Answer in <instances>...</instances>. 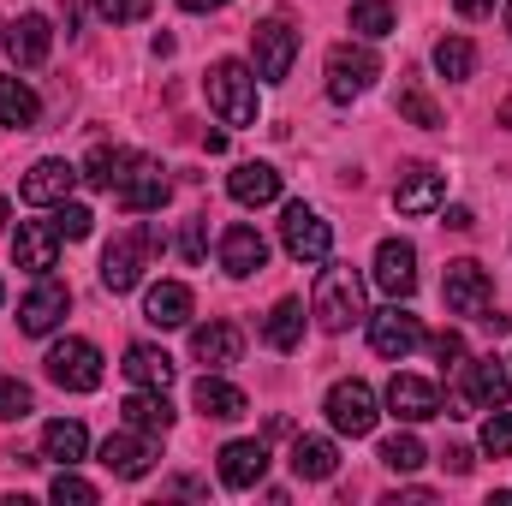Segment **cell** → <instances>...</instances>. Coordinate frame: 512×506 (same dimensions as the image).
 I'll return each mask as SVG.
<instances>
[{
	"label": "cell",
	"instance_id": "6da1fadb",
	"mask_svg": "<svg viewBox=\"0 0 512 506\" xmlns=\"http://www.w3.org/2000/svg\"><path fill=\"white\" fill-rule=\"evenodd\" d=\"M310 316H316V328H328V334H346L352 322H364V316H370V310H364V274L346 268V262H328V268L316 274Z\"/></svg>",
	"mask_w": 512,
	"mask_h": 506
},
{
	"label": "cell",
	"instance_id": "7a4b0ae2",
	"mask_svg": "<svg viewBox=\"0 0 512 506\" xmlns=\"http://www.w3.org/2000/svg\"><path fill=\"white\" fill-rule=\"evenodd\" d=\"M209 108L221 114V126H256V72L245 60L209 66Z\"/></svg>",
	"mask_w": 512,
	"mask_h": 506
},
{
	"label": "cell",
	"instance_id": "3957f363",
	"mask_svg": "<svg viewBox=\"0 0 512 506\" xmlns=\"http://www.w3.org/2000/svg\"><path fill=\"white\" fill-rule=\"evenodd\" d=\"M292 60H298V30H292V18H262L251 30V72L262 84H286L292 78Z\"/></svg>",
	"mask_w": 512,
	"mask_h": 506
},
{
	"label": "cell",
	"instance_id": "277c9868",
	"mask_svg": "<svg viewBox=\"0 0 512 506\" xmlns=\"http://www.w3.org/2000/svg\"><path fill=\"white\" fill-rule=\"evenodd\" d=\"M441 298H447V310H453V316H465V322H483V316L495 310V280H489V268H483V262L459 256V262H447Z\"/></svg>",
	"mask_w": 512,
	"mask_h": 506
},
{
	"label": "cell",
	"instance_id": "5b68a950",
	"mask_svg": "<svg viewBox=\"0 0 512 506\" xmlns=\"http://www.w3.org/2000/svg\"><path fill=\"white\" fill-rule=\"evenodd\" d=\"M376 78H382V60H376L370 42H340V48H328V96H334V102L364 96Z\"/></svg>",
	"mask_w": 512,
	"mask_h": 506
},
{
	"label": "cell",
	"instance_id": "8992f818",
	"mask_svg": "<svg viewBox=\"0 0 512 506\" xmlns=\"http://www.w3.org/2000/svg\"><path fill=\"white\" fill-rule=\"evenodd\" d=\"M322 411H328V423H334V435H352V441H358V435H370V429H376V417H382V411H376V387H370V381H334V387H328V399H322Z\"/></svg>",
	"mask_w": 512,
	"mask_h": 506
},
{
	"label": "cell",
	"instance_id": "52a82bcc",
	"mask_svg": "<svg viewBox=\"0 0 512 506\" xmlns=\"http://www.w3.org/2000/svg\"><path fill=\"white\" fill-rule=\"evenodd\" d=\"M280 245L292 262H328L334 256V227L310 209V203H286L280 215Z\"/></svg>",
	"mask_w": 512,
	"mask_h": 506
},
{
	"label": "cell",
	"instance_id": "ba28073f",
	"mask_svg": "<svg viewBox=\"0 0 512 506\" xmlns=\"http://www.w3.org/2000/svg\"><path fill=\"white\" fill-rule=\"evenodd\" d=\"M155 245H161V239H155L149 227L120 233V239L108 245V256H102V286H108V292H131V286H143V268H149Z\"/></svg>",
	"mask_w": 512,
	"mask_h": 506
},
{
	"label": "cell",
	"instance_id": "9c48e42d",
	"mask_svg": "<svg viewBox=\"0 0 512 506\" xmlns=\"http://www.w3.org/2000/svg\"><path fill=\"white\" fill-rule=\"evenodd\" d=\"M48 381L66 387V393H96L102 387V352L78 334H66L54 352H48Z\"/></svg>",
	"mask_w": 512,
	"mask_h": 506
},
{
	"label": "cell",
	"instance_id": "30bf717a",
	"mask_svg": "<svg viewBox=\"0 0 512 506\" xmlns=\"http://www.w3.org/2000/svg\"><path fill=\"white\" fill-rule=\"evenodd\" d=\"M370 346L382 352L387 364H405V358L423 346V322H417V316L393 298L387 310H376V316H370Z\"/></svg>",
	"mask_w": 512,
	"mask_h": 506
},
{
	"label": "cell",
	"instance_id": "8fae6325",
	"mask_svg": "<svg viewBox=\"0 0 512 506\" xmlns=\"http://www.w3.org/2000/svg\"><path fill=\"white\" fill-rule=\"evenodd\" d=\"M66 310H72L66 280L36 274V286H30V292H24V304H18V328H24V334H54V328L66 322Z\"/></svg>",
	"mask_w": 512,
	"mask_h": 506
},
{
	"label": "cell",
	"instance_id": "7c38bea8",
	"mask_svg": "<svg viewBox=\"0 0 512 506\" xmlns=\"http://www.w3.org/2000/svg\"><path fill=\"white\" fill-rule=\"evenodd\" d=\"M441 203H447V173L441 167L417 161V167L399 173V185H393V209L399 215H435Z\"/></svg>",
	"mask_w": 512,
	"mask_h": 506
},
{
	"label": "cell",
	"instance_id": "4fadbf2b",
	"mask_svg": "<svg viewBox=\"0 0 512 506\" xmlns=\"http://www.w3.org/2000/svg\"><path fill=\"white\" fill-rule=\"evenodd\" d=\"M167 191H173V185H167V173H161L149 155H137V161H131V173L114 185V197H120V209H126V215H155V209L167 203Z\"/></svg>",
	"mask_w": 512,
	"mask_h": 506
},
{
	"label": "cell",
	"instance_id": "5bb4252c",
	"mask_svg": "<svg viewBox=\"0 0 512 506\" xmlns=\"http://www.w3.org/2000/svg\"><path fill=\"white\" fill-rule=\"evenodd\" d=\"M102 465L114 471V477H126V483H137V477H149L155 471V435H143V429H120V435H108L102 441Z\"/></svg>",
	"mask_w": 512,
	"mask_h": 506
},
{
	"label": "cell",
	"instance_id": "9a60e30c",
	"mask_svg": "<svg viewBox=\"0 0 512 506\" xmlns=\"http://www.w3.org/2000/svg\"><path fill=\"white\" fill-rule=\"evenodd\" d=\"M78 179H84V173H78L72 161H60V155H42V161L24 173V185H18V191H24V203H36V209H54V203H66V197H72V185H78Z\"/></svg>",
	"mask_w": 512,
	"mask_h": 506
},
{
	"label": "cell",
	"instance_id": "2e32d148",
	"mask_svg": "<svg viewBox=\"0 0 512 506\" xmlns=\"http://www.w3.org/2000/svg\"><path fill=\"white\" fill-rule=\"evenodd\" d=\"M512 399V364L507 358H471L465 364V405L477 411H495Z\"/></svg>",
	"mask_w": 512,
	"mask_h": 506
},
{
	"label": "cell",
	"instance_id": "e0dca14e",
	"mask_svg": "<svg viewBox=\"0 0 512 506\" xmlns=\"http://www.w3.org/2000/svg\"><path fill=\"white\" fill-rule=\"evenodd\" d=\"M370 280L382 286L387 298H411V292H417V251H411L405 239H382V245H376Z\"/></svg>",
	"mask_w": 512,
	"mask_h": 506
},
{
	"label": "cell",
	"instance_id": "ac0fdd59",
	"mask_svg": "<svg viewBox=\"0 0 512 506\" xmlns=\"http://www.w3.org/2000/svg\"><path fill=\"white\" fill-rule=\"evenodd\" d=\"M60 233H54V221H24L18 227V239H12V256H18V268L24 274H54L60 268Z\"/></svg>",
	"mask_w": 512,
	"mask_h": 506
},
{
	"label": "cell",
	"instance_id": "d6986e66",
	"mask_svg": "<svg viewBox=\"0 0 512 506\" xmlns=\"http://www.w3.org/2000/svg\"><path fill=\"white\" fill-rule=\"evenodd\" d=\"M387 411L405 423H429V417H441V387L423 376H393L387 381Z\"/></svg>",
	"mask_w": 512,
	"mask_h": 506
},
{
	"label": "cell",
	"instance_id": "ffe728a7",
	"mask_svg": "<svg viewBox=\"0 0 512 506\" xmlns=\"http://www.w3.org/2000/svg\"><path fill=\"white\" fill-rule=\"evenodd\" d=\"M6 54L18 60V66H42L48 60V48H54V24L42 18V12H24L18 24H6Z\"/></svg>",
	"mask_w": 512,
	"mask_h": 506
},
{
	"label": "cell",
	"instance_id": "44dd1931",
	"mask_svg": "<svg viewBox=\"0 0 512 506\" xmlns=\"http://www.w3.org/2000/svg\"><path fill=\"white\" fill-rule=\"evenodd\" d=\"M191 310H197V298H191L185 280H155L149 298H143V322H155V328H185Z\"/></svg>",
	"mask_w": 512,
	"mask_h": 506
},
{
	"label": "cell",
	"instance_id": "7402d4cb",
	"mask_svg": "<svg viewBox=\"0 0 512 506\" xmlns=\"http://www.w3.org/2000/svg\"><path fill=\"white\" fill-rule=\"evenodd\" d=\"M262 262H268V239H262L256 227L239 221V227H227V233H221V268H227L233 280H251Z\"/></svg>",
	"mask_w": 512,
	"mask_h": 506
},
{
	"label": "cell",
	"instance_id": "603a6c76",
	"mask_svg": "<svg viewBox=\"0 0 512 506\" xmlns=\"http://www.w3.org/2000/svg\"><path fill=\"white\" fill-rule=\"evenodd\" d=\"M191 352H197V364H209V370H233V364L245 358V334H239L233 322H209V328L191 334Z\"/></svg>",
	"mask_w": 512,
	"mask_h": 506
},
{
	"label": "cell",
	"instance_id": "cb8c5ba5",
	"mask_svg": "<svg viewBox=\"0 0 512 506\" xmlns=\"http://www.w3.org/2000/svg\"><path fill=\"white\" fill-rule=\"evenodd\" d=\"M191 405L203 411V417H215V423H233V417H245L251 411V399H245V387H233V381H221L215 370L191 387Z\"/></svg>",
	"mask_w": 512,
	"mask_h": 506
},
{
	"label": "cell",
	"instance_id": "d4e9b609",
	"mask_svg": "<svg viewBox=\"0 0 512 506\" xmlns=\"http://www.w3.org/2000/svg\"><path fill=\"white\" fill-rule=\"evenodd\" d=\"M268 471V447L262 441H227L221 447V483L227 489H256Z\"/></svg>",
	"mask_w": 512,
	"mask_h": 506
},
{
	"label": "cell",
	"instance_id": "484cf974",
	"mask_svg": "<svg viewBox=\"0 0 512 506\" xmlns=\"http://www.w3.org/2000/svg\"><path fill=\"white\" fill-rule=\"evenodd\" d=\"M292 471H298L304 483H328V477L340 471V447H334L328 435H298V441H292Z\"/></svg>",
	"mask_w": 512,
	"mask_h": 506
},
{
	"label": "cell",
	"instance_id": "4316f807",
	"mask_svg": "<svg viewBox=\"0 0 512 506\" xmlns=\"http://www.w3.org/2000/svg\"><path fill=\"white\" fill-rule=\"evenodd\" d=\"M227 191H233V203H245V209H262V203H274V197H280V173H274L268 161H245V167H233Z\"/></svg>",
	"mask_w": 512,
	"mask_h": 506
},
{
	"label": "cell",
	"instance_id": "83f0119b",
	"mask_svg": "<svg viewBox=\"0 0 512 506\" xmlns=\"http://www.w3.org/2000/svg\"><path fill=\"white\" fill-rule=\"evenodd\" d=\"M120 411H126L131 429H143V435H167V429H173V405H167V387H137V393H131Z\"/></svg>",
	"mask_w": 512,
	"mask_h": 506
},
{
	"label": "cell",
	"instance_id": "f1b7e54d",
	"mask_svg": "<svg viewBox=\"0 0 512 506\" xmlns=\"http://www.w3.org/2000/svg\"><path fill=\"white\" fill-rule=\"evenodd\" d=\"M90 453V429L78 423V417H54L48 429H42V459H54V465H78Z\"/></svg>",
	"mask_w": 512,
	"mask_h": 506
},
{
	"label": "cell",
	"instance_id": "f546056e",
	"mask_svg": "<svg viewBox=\"0 0 512 506\" xmlns=\"http://www.w3.org/2000/svg\"><path fill=\"white\" fill-rule=\"evenodd\" d=\"M36 114H42V102H36V90H30L24 78H12V72H0V126H12V131H30V126H36Z\"/></svg>",
	"mask_w": 512,
	"mask_h": 506
},
{
	"label": "cell",
	"instance_id": "4dcf8cb0",
	"mask_svg": "<svg viewBox=\"0 0 512 506\" xmlns=\"http://www.w3.org/2000/svg\"><path fill=\"white\" fill-rule=\"evenodd\" d=\"M262 340H268L274 352H298V340H304V304H298V298H280V304L262 316Z\"/></svg>",
	"mask_w": 512,
	"mask_h": 506
},
{
	"label": "cell",
	"instance_id": "1f68e13d",
	"mask_svg": "<svg viewBox=\"0 0 512 506\" xmlns=\"http://www.w3.org/2000/svg\"><path fill=\"white\" fill-rule=\"evenodd\" d=\"M131 161H137L131 149H114V143H96V149H90V161H84V179H90L96 191H114V185H120V179L131 173Z\"/></svg>",
	"mask_w": 512,
	"mask_h": 506
},
{
	"label": "cell",
	"instance_id": "d6a6232c",
	"mask_svg": "<svg viewBox=\"0 0 512 506\" xmlns=\"http://www.w3.org/2000/svg\"><path fill=\"white\" fill-rule=\"evenodd\" d=\"M120 370L131 376V387H167V381H173V358H167L161 346H131Z\"/></svg>",
	"mask_w": 512,
	"mask_h": 506
},
{
	"label": "cell",
	"instance_id": "836d02e7",
	"mask_svg": "<svg viewBox=\"0 0 512 506\" xmlns=\"http://www.w3.org/2000/svg\"><path fill=\"white\" fill-rule=\"evenodd\" d=\"M435 72H441L447 84H465V78L477 72V48H471L465 36H441V42H435Z\"/></svg>",
	"mask_w": 512,
	"mask_h": 506
},
{
	"label": "cell",
	"instance_id": "e575fe53",
	"mask_svg": "<svg viewBox=\"0 0 512 506\" xmlns=\"http://www.w3.org/2000/svg\"><path fill=\"white\" fill-rule=\"evenodd\" d=\"M399 114L411 120V126H423V131H441L447 126V114H441V102L423 90V84H399Z\"/></svg>",
	"mask_w": 512,
	"mask_h": 506
},
{
	"label": "cell",
	"instance_id": "d590c367",
	"mask_svg": "<svg viewBox=\"0 0 512 506\" xmlns=\"http://www.w3.org/2000/svg\"><path fill=\"white\" fill-rule=\"evenodd\" d=\"M393 24H399L393 0H352V30H358L364 42H382Z\"/></svg>",
	"mask_w": 512,
	"mask_h": 506
},
{
	"label": "cell",
	"instance_id": "8d00e7d4",
	"mask_svg": "<svg viewBox=\"0 0 512 506\" xmlns=\"http://www.w3.org/2000/svg\"><path fill=\"white\" fill-rule=\"evenodd\" d=\"M54 233L78 245V239H90V233H96V215H90L84 203H72V197H66V203H54Z\"/></svg>",
	"mask_w": 512,
	"mask_h": 506
},
{
	"label": "cell",
	"instance_id": "74e56055",
	"mask_svg": "<svg viewBox=\"0 0 512 506\" xmlns=\"http://www.w3.org/2000/svg\"><path fill=\"white\" fill-rule=\"evenodd\" d=\"M423 459H429V453H423V441H417V435H387V441H382V465H387V471H417Z\"/></svg>",
	"mask_w": 512,
	"mask_h": 506
},
{
	"label": "cell",
	"instance_id": "f35d334b",
	"mask_svg": "<svg viewBox=\"0 0 512 506\" xmlns=\"http://www.w3.org/2000/svg\"><path fill=\"white\" fill-rule=\"evenodd\" d=\"M483 453H489V459H512V411L507 405L489 411V423H483Z\"/></svg>",
	"mask_w": 512,
	"mask_h": 506
},
{
	"label": "cell",
	"instance_id": "ab89813d",
	"mask_svg": "<svg viewBox=\"0 0 512 506\" xmlns=\"http://www.w3.org/2000/svg\"><path fill=\"white\" fill-rule=\"evenodd\" d=\"M60 506H96V483H84L72 465H60V477H54V489H48Z\"/></svg>",
	"mask_w": 512,
	"mask_h": 506
},
{
	"label": "cell",
	"instance_id": "60d3db41",
	"mask_svg": "<svg viewBox=\"0 0 512 506\" xmlns=\"http://www.w3.org/2000/svg\"><path fill=\"white\" fill-rule=\"evenodd\" d=\"M36 411V399H30V387L12 376H0V423H18V417H30Z\"/></svg>",
	"mask_w": 512,
	"mask_h": 506
},
{
	"label": "cell",
	"instance_id": "b9f144b4",
	"mask_svg": "<svg viewBox=\"0 0 512 506\" xmlns=\"http://www.w3.org/2000/svg\"><path fill=\"white\" fill-rule=\"evenodd\" d=\"M96 18H108V24H137V18H149V0H96Z\"/></svg>",
	"mask_w": 512,
	"mask_h": 506
},
{
	"label": "cell",
	"instance_id": "7bdbcfd3",
	"mask_svg": "<svg viewBox=\"0 0 512 506\" xmlns=\"http://www.w3.org/2000/svg\"><path fill=\"white\" fill-rule=\"evenodd\" d=\"M179 256H185V262H203V221H185V233H179Z\"/></svg>",
	"mask_w": 512,
	"mask_h": 506
},
{
	"label": "cell",
	"instance_id": "ee69618b",
	"mask_svg": "<svg viewBox=\"0 0 512 506\" xmlns=\"http://www.w3.org/2000/svg\"><path fill=\"white\" fill-rule=\"evenodd\" d=\"M435 358H441V364H459V358H465V340H459L453 328H447V334H435Z\"/></svg>",
	"mask_w": 512,
	"mask_h": 506
},
{
	"label": "cell",
	"instance_id": "f6af8a7d",
	"mask_svg": "<svg viewBox=\"0 0 512 506\" xmlns=\"http://www.w3.org/2000/svg\"><path fill=\"white\" fill-rule=\"evenodd\" d=\"M441 465H447L453 477H465V471H471L477 459H471V447H447V453H441Z\"/></svg>",
	"mask_w": 512,
	"mask_h": 506
},
{
	"label": "cell",
	"instance_id": "bcb514c9",
	"mask_svg": "<svg viewBox=\"0 0 512 506\" xmlns=\"http://www.w3.org/2000/svg\"><path fill=\"white\" fill-rule=\"evenodd\" d=\"M447 227H453V233H471V227H477V215H471L465 203H453V209H447Z\"/></svg>",
	"mask_w": 512,
	"mask_h": 506
},
{
	"label": "cell",
	"instance_id": "7dc6e473",
	"mask_svg": "<svg viewBox=\"0 0 512 506\" xmlns=\"http://www.w3.org/2000/svg\"><path fill=\"white\" fill-rule=\"evenodd\" d=\"M459 6V18H489L495 12V0H453Z\"/></svg>",
	"mask_w": 512,
	"mask_h": 506
},
{
	"label": "cell",
	"instance_id": "c3c4849f",
	"mask_svg": "<svg viewBox=\"0 0 512 506\" xmlns=\"http://www.w3.org/2000/svg\"><path fill=\"white\" fill-rule=\"evenodd\" d=\"M179 6H185V12H221L227 0H179Z\"/></svg>",
	"mask_w": 512,
	"mask_h": 506
},
{
	"label": "cell",
	"instance_id": "681fc988",
	"mask_svg": "<svg viewBox=\"0 0 512 506\" xmlns=\"http://www.w3.org/2000/svg\"><path fill=\"white\" fill-rule=\"evenodd\" d=\"M501 126H512V102H501Z\"/></svg>",
	"mask_w": 512,
	"mask_h": 506
},
{
	"label": "cell",
	"instance_id": "f907efd6",
	"mask_svg": "<svg viewBox=\"0 0 512 506\" xmlns=\"http://www.w3.org/2000/svg\"><path fill=\"white\" fill-rule=\"evenodd\" d=\"M6 215H12V209H6V197H0V233H6Z\"/></svg>",
	"mask_w": 512,
	"mask_h": 506
},
{
	"label": "cell",
	"instance_id": "816d5d0a",
	"mask_svg": "<svg viewBox=\"0 0 512 506\" xmlns=\"http://www.w3.org/2000/svg\"><path fill=\"white\" fill-rule=\"evenodd\" d=\"M507 30H512V0H507Z\"/></svg>",
	"mask_w": 512,
	"mask_h": 506
},
{
	"label": "cell",
	"instance_id": "f5cc1de1",
	"mask_svg": "<svg viewBox=\"0 0 512 506\" xmlns=\"http://www.w3.org/2000/svg\"><path fill=\"white\" fill-rule=\"evenodd\" d=\"M0 30H6V24H0Z\"/></svg>",
	"mask_w": 512,
	"mask_h": 506
}]
</instances>
